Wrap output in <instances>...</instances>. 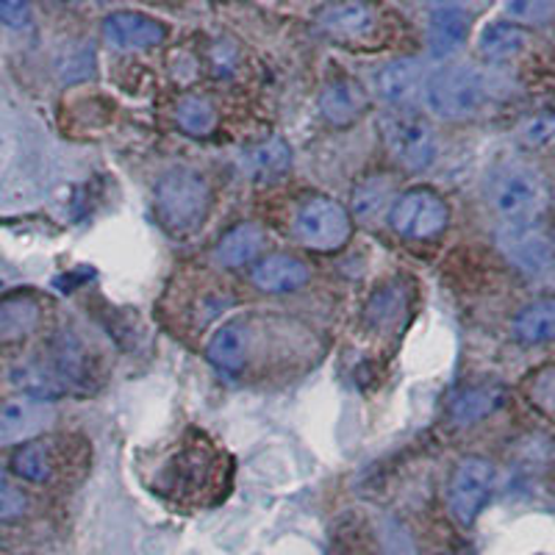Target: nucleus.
Instances as JSON below:
<instances>
[{
  "instance_id": "obj_30",
  "label": "nucleus",
  "mask_w": 555,
  "mask_h": 555,
  "mask_svg": "<svg viewBox=\"0 0 555 555\" xmlns=\"http://www.w3.org/2000/svg\"><path fill=\"white\" fill-rule=\"evenodd\" d=\"M0 23L12 28H26L31 23V7L20 0H0Z\"/></svg>"
},
{
  "instance_id": "obj_16",
  "label": "nucleus",
  "mask_w": 555,
  "mask_h": 555,
  "mask_svg": "<svg viewBox=\"0 0 555 555\" xmlns=\"http://www.w3.org/2000/svg\"><path fill=\"white\" fill-rule=\"evenodd\" d=\"M505 403V389L500 384H478L461 389L450 403V416L455 425H473L483 416L494 414Z\"/></svg>"
},
{
  "instance_id": "obj_20",
  "label": "nucleus",
  "mask_w": 555,
  "mask_h": 555,
  "mask_svg": "<svg viewBox=\"0 0 555 555\" xmlns=\"http://www.w3.org/2000/svg\"><path fill=\"white\" fill-rule=\"evenodd\" d=\"M264 245V231L256 222H242V225L231 228L220 242H217L215 259L222 267H242L256 256Z\"/></svg>"
},
{
  "instance_id": "obj_26",
  "label": "nucleus",
  "mask_w": 555,
  "mask_h": 555,
  "mask_svg": "<svg viewBox=\"0 0 555 555\" xmlns=\"http://www.w3.org/2000/svg\"><path fill=\"white\" fill-rule=\"evenodd\" d=\"M553 137H555V112H550V108L530 114L528 120L519 126V139H522V145L528 147L547 145Z\"/></svg>"
},
{
  "instance_id": "obj_25",
  "label": "nucleus",
  "mask_w": 555,
  "mask_h": 555,
  "mask_svg": "<svg viewBox=\"0 0 555 555\" xmlns=\"http://www.w3.org/2000/svg\"><path fill=\"white\" fill-rule=\"evenodd\" d=\"M12 469L23 480H31V483H44L51 478L53 464L48 448L39 442H28L23 448H17V453L12 455Z\"/></svg>"
},
{
  "instance_id": "obj_9",
  "label": "nucleus",
  "mask_w": 555,
  "mask_h": 555,
  "mask_svg": "<svg viewBox=\"0 0 555 555\" xmlns=\"http://www.w3.org/2000/svg\"><path fill=\"white\" fill-rule=\"evenodd\" d=\"M56 423V409L44 398H12L0 403V448L28 444Z\"/></svg>"
},
{
  "instance_id": "obj_1",
  "label": "nucleus",
  "mask_w": 555,
  "mask_h": 555,
  "mask_svg": "<svg viewBox=\"0 0 555 555\" xmlns=\"http://www.w3.org/2000/svg\"><path fill=\"white\" fill-rule=\"evenodd\" d=\"M489 203L505 225H533L550 203L547 181L528 162H505L489 178Z\"/></svg>"
},
{
  "instance_id": "obj_12",
  "label": "nucleus",
  "mask_w": 555,
  "mask_h": 555,
  "mask_svg": "<svg viewBox=\"0 0 555 555\" xmlns=\"http://www.w3.org/2000/svg\"><path fill=\"white\" fill-rule=\"evenodd\" d=\"M250 278L259 289L272 292V295H286V292L300 289L309 281V264L297 256H289V253H272V256L256 261Z\"/></svg>"
},
{
  "instance_id": "obj_21",
  "label": "nucleus",
  "mask_w": 555,
  "mask_h": 555,
  "mask_svg": "<svg viewBox=\"0 0 555 555\" xmlns=\"http://www.w3.org/2000/svg\"><path fill=\"white\" fill-rule=\"evenodd\" d=\"M39 325V306L34 297L14 295L0 304V341H17Z\"/></svg>"
},
{
  "instance_id": "obj_24",
  "label": "nucleus",
  "mask_w": 555,
  "mask_h": 555,
  "mask_svg": "<svg viewBox=\"0 0 555 555\" xmlns=\"http://www.w3.org/2000/svg\"><path fill=\"white\" fill-rule=\"evenodd\" d=\"M386 206L391 208V181L386 176H370L356 186L353 211L361 220H378Z\"/></svg>"
},
{
  "instance_id": "obj_17",
  "label": "nucleus",
  "mask_w": 555,
  "mask_h": 555,
  "mask_svg": "<svg viewBox=\"0 0 555 555\" xmlns=\"http://www.w3.org/2000/svg\"><path fill=\"white\" fill-rule=\"evenodd\" d=\"M514 336L522 345H544L555 339V297H542L522 306L514 317Z\"/></svg>"
},
{
  "instance_id": "obj_8",
  "label": "nucleus",
  "mask_w": 555,
  "mask_h": 555,
  "mask_svg": "<svg viewBox=\"0 0 555 555\" xmlns=\"http://www.w3.org/2000/svg\"><path fill=\"white\" fill-rule=\"evenodd\" d=\"M389 222L405 240H436L450 222V208L434 190H409L395 197L389 208Z\"/></svg>"
},
{
  "instance_id": "obj_7",
  "label": "nucleus",
  "mask_w": 555,
  "mask_h": 555,
  "mask_svg": "<svg viewBox=\"0 0 555 555\" xmlns=\"http://www.w3.org/2000/svg\"><path fill=\"white\" fill-rule=\"evenodd\" d=\"M498 245L505 259L533 284L555 286V247L539 228L503 225L498 231Z\"/></svg>"
},
{
  "instance_id": "obj_15",
  "label": "nucleus",
  "mask_w": 555,
  "mask_h": 555,
  "mask_svg": "<svg viewBox=\"0 0 555 555\" xmlns=\"http://www.w3.org/2000/svg\"><path fill=\"white\" fill-rule=\"evenodd\" d=\"M469 12L461 7H436L428 20V44L436 59L453 56L469 37Z\"/></svg>"
},
{
  "instance_id": "obj_14",
  "label": "nucleus",
  "mask_w": 555,
  "mask_h": 555,
  "mask_svg": "<svg viewBox=\"0 0 555 555\" xmlns=\"http://www.w3.org/2000/svg\"><path fill=\"white\" fill-rule=\"evenodd\" d=\"M320 28L328 37L341 39V42H353L373 34L378 26V9L370 3H339V7H325L317 17Z\"/></svg>"
},
{
  "instance_id": "obj_3",
  "label": "nucleus",
  "mask_w": 555,
  "mask_h": 555,
  "mask_svg": "<svg viewBox=\"0 0 555 555\" xmlns=\"http://www.w3.org/2000/svg\"><path fill=\"white\" fill-rule=\"evenodd\" d=\"M486 98H489L486 78L469 64L436 69L434 76L425 78L423 87L425 106L439 120H469L486 106Z\"/></svg>"
},
{
  "instance_id": "obj_18",
  "label": "nucleus",
  "mask_w": 555,
  "mask_h": 555,
  "mask_svg": "<svg viewBox=\"0 0 555 555\" xmlns=\"http://www.w3.org/2000/svg\"><path fill=\"white\" fill-rule=\"evenodd\" d=\"M245 167L253 181L272 183L284 178L292 167V151L284 139H267L245 153Z\"/></svg>"
},
{
  "instance_id": "obj_27",
  "label": "nucleus",
  "mask_w": 555,
  "mask_h": 555,
  "mask_svg": "<svg viewBox=\"0 0 555 555\" xmlns=\"http://www.w3.org/2000/svg\"><path fill=\"white\" fill-rule=\"evenodd\" d=\"M530 403L542 409L544 414H555V364L539 370L528 384Z\"/></svg>"
},
{
  "instance_id": "obj_10",
  "label": "nucleus",
  "mask_w": 555,
  "mask_h": 555,
  "mask_svg": "<svg viewBox=\"0 0 555 555\" xmlns=\"http://www.w3.org/2000/svg\"><path fill=\"white\" fill-rule=\"evenodd\" d=\"M103 37L117 51H147L167 39V28L142 12H114L103 20Z\"/></svg>"
},
{
  "instance_id": "obj_13",
  "label": "nucleus",
  "mask_w": 555,
  "mask_h": 555,
  "mask_svg": "<svg viewBox=\"0 0 555 555\" xmlns=\"http://www.w3.org/2000/svg\"><path fill=\"white\" fill-rule=\"evenodd\" d=\"M375 92L386 103H405L425 87V62L414 56L395 59L375 73Z\"/></svg>"
},
{
  "instance_id": "obj_4",
  "label": "nucleus",
  "mask_w": 555,
  "mask_h": 555,
  "mask_svg": "<svg viewBox=\"0 0 555 555\" xmlns=\"http://www.w3.org/2000/svg\"><path fill=\"white\" fill-rule=\"evenodd\" d=\"M292 231H295L297 242H304V247L309 250L336 253L353 234V220L341 203L331 201V197H311L297 208Z\"/></svg>"
},
{
  "instance_id": "obj_6",
  "label": "nucleus",
  "mask_w": 555,
  "mask_h": 555,
  "mask_svg": "<svg viewBox=\"0 0 555 555\" xmlns=\"http://www.w3.org/2000/svg\"><path fill=\"white\" fill-rule=\"evenodd\" d=\"M498 469L489 459L467 455L455 464L448 483V512L459 525H473L494 492Z\"/></svg>"
},
{
  "instance_id": "obj_2",
  "label": "nucleus",
  "mask_w": 555,
  "mask_h": 555,
  "mask_svg": "<svg viewBox=\"0 0 555 555\" xmlns=\"http://www.w3.org/2000/svg\"><path fill=\"white\" fill-rule=\"evenodd\" d=\"M211 208V186L192 167H172L156 183V215L172 234H192Z\"/></svg>"
},
{
  "instance_id": "obj_11",
  "label": "nucleus",
  "mask_w": 555,
  "mask_h": 555,
  "mask_svg": "<svg viewBox=\"0 0 555 555\" xmlns=\"http://www.w3.org/2000/svg\"><path fill=\"white\" fill-rule=\"evenodd\" d=\"M370 108V95L353 78H336L328 81L320 92V112L331 126H353Z\"/></svg>"
},
{
  "instance_id": "obj_23",
  "label": "nucleus",
  "mask_w": 555,
  "mask_h": 555,
  "mask_svg": "<svg viewBox=\"0 0 555 555\" xmlns=\"http://www.w3.org/2000/svg\"><path fill=\"white\" fill-rule=\"evenodd\" d=\"M176 126L190 137H208L217 126V112L206 98L186 95L176 106Z\"/></svg>"
},
{
  "instance_id": "obj_28",
  "label": "nucleus",
  "mask_w": 555,
  "mask_h": 555,
  "mask_svg": "<svg viewBox=\"0 0 555 555\" xmlns=\"http://www.w3.org/2000/svg\"><path fill=\"white\" fill-rule=\"evenodd\" d=\"M505 14L514 20V23H528V26H542L555 14L553 3H542V0H517V3H508Z\"/></svg>"
},
{
  "instance_id": "obj_22",
  "label": "nucleus",
  "mask_w": 555,
  "mask_h": 555,
  "mask_svg": "<svg viewBox=\"0 0 555 555\" xmlns=\"http://www.w3.org/2000/svg\"><path fill=\"white\" fill-rule=\"evenodd\" d=\"M245 353L247 336L236 325H225V328L217 331L215 339L208 341V359L215 366H220L222 373H236L245 364Z\"/></svg>"
},
{
  "instance_id": "obj_5",
  "label": "nucleus",
  "mask_w": 555,
  "mask_h": 555,
  "mask_svg": "<svg viewBox=\"0 0 555 555\" xmlns=\"http://www.w3.org/2000/svg\"><path fill=\"white\" fill-rule=\"evenodd\" d=\"M384 142L389 147L391 158L398 162L403 170L423 172L434 165L439 142L428 120H423L414 112H391L386 114L384 122Z\"/></svg>"
},
{
  "instance_id": "obj_29",
  "label": "nucleus",
  "mask_w": 555,
  "mask_h": 555,
  "mask_svg": "<svg viewBox=\"0 0 555 555\" xmlns=\"http://www.w3.org/2000/svg\"><path fill=\"white\" fill-rule=\"evenodd\" d=\"M28 508L26 494L20 492L17 486L7 478V473L0 469V522H9V519L23 517Z\"/></svg>"
},
{
  "instance_id": "obj_19",
  "label": "nucleus",
  "mask_w": 555,
  "mask_h": 555,
  "mask_svg": "<svg viewBox=\"0 0 555 555\" xmlns=\"http://www.w3.org/2000/svg\"><path fill=\"white\" fill-rule=\"evenodd\" d=\"M525 44H528V34H525L522 26L498 20V23H489V26L480 31L478 51L483 53L489 62H508V59L519 56V53L525 51Z\"/></svg>"
}]
</instances>
